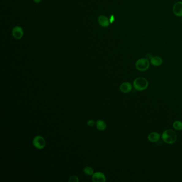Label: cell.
<instances>
[{
	"instance_id": "6da1fadb",
	"label": "cell",
	"mask_w": 182,
	"mask_h": 182,
	"mask_svg": "<svg viewBox=\"0 0 182 182\" xmlns=\"http://www.w3.org/2000/svg\"><path fill=\"white\" fill-rule=\"evenodd\" d=\"M162 139L165 143L172 144L176 142L177 139V135L173 130L168 129L164 131L162 133Z\"/></svg>"
},
{
	"instance_id": "7a4b0ae2",
	"label": "cell",
	"mask_w": 182,
	"mask_h": 182,
	"mask_svg": "<svg viewBox=\"0 0 182 182\" xmlns=\"http://www.w3.org/2000/svg\"><path fill=\"white\" fill-rule=\"evenodd\" d=\"M133 85L135 89L137 91H143L147 89L149 85V82L144 78L139 77L134 81Z\"/></svg>"
},
{
	"instance_id": "3957f363",
	"label": "cell",
	"mask_w": 182,
	"mask_h": 182,
	"mask_svg": "<svg viewBox=\"0 0 182 182\" xmlns=\"http://www.w3.org/2000/svg\"><path fill=\"white\" fill-rule=\"evenodd\" d=\"M136 68L137 70L141 72H144L147 70L150 66V63L147 59L141 58L137 60L136 63Z\"/></svg>"
},
{
	"instance_id": "277c9868",
	"label": "cell",
	"mask_w": 182,
	"mask_h": 182,
	"mask_svg": "<svg viewBox=\"0 0 182 182\" xmlns=\"http://www.w3.org/2000/svg\"><path fill=\"white\" fill-rule=\"evenodd\" d=\"M33 144L36 149L41 150L44 149L45 146L46 141L43 137L37 136L33 139Z\"/></svg>"
},
{
	"instance_id": "5b68a950",
	"label": "cell",
	"mask_w": 182,
	"mask_h": 182,
	"mask_svg": "<svg viewBox=\"0 0 182 182\" xmlns=\"http://www.w3.org/2000/svg\"><path fill=\"white\" fill-rule=\"evenodd\" d=\"M12 35L15 39L19 40L22 38L24 35V31L21 27L18 26H15L13 29Z\"/></svg>"
},
{
	"instance_id": "8992f818",
	"label": "cell",
	"mask_w": 182,
	"mask_h": 182,
	"mask_svg": "<svg viewBox=\"0 0 182 182\" xmlns=\"http://www.w3.org/2000/svg\"><path fill=\"white\" fill-rule=\"evenodd\" d=\"M92 180L94 182H105L106 177L105 175L101 172H96L92 175Z\"/></svg>"
},
{
	"instance_id": "52a82bcc",
	"label": "cell",
	"mask_w": 182,
	"mask_h": 182,
	"mask_svg": "<svg viewBox=\"0 0 182 182\" xmlns=\"http://www.w3.org/2000/svg\"><path fill=\"white\" fill-rule=\"evenodd\" d=\"M173 11L174 14L176 15V16H182V1H178L174 4L173 8Z\"/></svg>"
},
{
	"instance_id": "ba28073f",
	"label": "cell",
	"mask_w": 182,
	"mask_h": 182,
	"mask_svg": "<svg viewBox=\"0 0 182 182\" xmlns=\"http://www.w3.org/2000/svg\"><path fill=\"white\" fill-rule=\"evenodd\" d=\"M98 21L99 25L103 27H107L110 24V19L104 15H101L98 17Z\"/></svg>"
},
{
	"instance_id": "9c48e42d",
	"label": "cell",
	"mask_w": 182,
	"mask_h": 182,
	"mask_svg": "<svg viewBox=\"0 0 182 182\" xmlns=\"http://www.w3.org/2000/svg\"><path fill=\"white\" fill-rule=\"evenodd\" d=\"M132 85L129 82H124L122 83L120 87L121 91L123 93H127L131 92L132 90Z\"/></svg>"
},
{
	"instance_id": "30bf717a",
	"label": "cell",
	"mask_w": 182,
	"mask_h": 182,
	"mask_svg": "<svg viewBox=\"0 0 182 182\" xmlns=\"http://www.w3.org/2000/svg\"><path fill=\"white\" fill-rule=\"evenodd\" d=\"M163 60L159 56H153L151 58V64L154 66H159L161 65Z\"/></svg>"
},
{
	"instance_id": "8fae6325",
	"label": "cell",
	"mask_w": 182,
	"mask_h": 182,
	"mask_svg": "<svg viewBox=\"0 0 182 182\" xmlns=\"http://www.w3.org/2000/svg\"><path fill=\"white\" fill-rule=\"evenodd\" d=\"M160 138V135L156 132H152L150 133L148 136V139L151 142L155 143L159 141Z\"/></svg>"
},
{
	"instance_id": "7c38bea8",
	"label": "cell",
	"mask_w": 182,
	"mask_h": 182,
	"mask_svg": "<svg viewBox=\"0 0 182 182\" xmlns=\"http://www.w3.org/2000/svg\"><path fill=\"white\" fill-rule=\"evenodd\" d=\"M96 126L97 128L99 131H104L106 128V124L103 120H97L96 122Z\"/></svg>"
},
{
	"instance_id": "4fadbf2b",
	"label": "cell",
	"mask_w": 182,
	"mask_h": 182,
	"mask_svg": "<svg viewBox=\"0 0 182 182\" xmlns=\"http://www.w3.org/2000/svg\"><path fill=\"white\" fill-rule=\"evenodd\" d=\"M83 171H84L85 174H86L87 175H89V176L93 175V173H94V170H93V169L91 167H89V166L85 167L84 168Z\"/></svg>"
},
{
	"instance_id": "5bb4252c",
	"label": "cell",
	"mask_w": 182,
	"mask_h": 182,
	"mask_svg": "<svg viewBox=\"0 0 182 182\" xmlns=\"http://www.w3.org/2000/svg\"><path fill=\"white\" fill-rule=\"evenodd\" d=\"M173 127L177 131L182 130V122L180 121H176L173 123Z\"/></svg>"
},
{
	"instance_id": "9a60e30c",
	"label": "cell",
	"mask_w": 182,
	"mask_h": 182,
	"mask_svg": "<svg viewBox=\"0 0 182 182\" xmlns=\"http://www.w3.org/2000/svg\"><path fill=\"white\" fill-rule=\"evenodd\" d=\"M68 181L70 182H79V178L77 176H73L70 177Z\"/></svg>"
},
{
	"instance_id": "2e32d148",
	"label": "cell",
	"mask_w": 182,
	"mask_h": 182,
	"mask_svg": "<svg viewBox=\"0 0 182 182\" xmlns=\"http://www.w3.org/2000/svg\"><path fill=\"white\" fill-rule=\"evenodd\" d=\"M95 124L96 122H95L93 120H89V121L87 122V124H88L89 126L93 127Z\"/></svg>"
},
{
	"instance_id": "e0dca14e",
	"label": "cell",
	"mask_w": 182,
	"mask_h": 182,
	"mask_svg": "<svg viewBox=\"0 0 182 182\" xmlns=\"http://www.w3.org/2000/svg\"><path fill=\"white\" fill-rule=\"evenodd\" d=\"M114 21V17L113 15H111L110 17V23H113Z\"/></svg>"
},
{
	"instance_id": "ac0fdd59",
	"label": "cell",
	"mask_w": 182,
	"mask_h": 182,
	"mask_svg": "<svg viewBox=\"0 0 182 182\" xmlns=\"http://www.w3.org/2000/svg\"><path fill=\"white\" fill-rule=\"evenodd\" d=\"M33 1L36 3H40V2L41 1V0H33Z\"/></svg>"
}]
</instances>
